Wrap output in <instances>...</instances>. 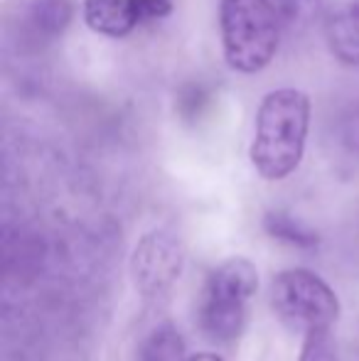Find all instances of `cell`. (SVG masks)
<instances>
[{
  "instance_id": "1",
  "label": "cell",
  "mask_w": 359,
  "mask_h": 361,
  "mask_svg": "<svg viewBox=\"0 0 359 361\" xmlns=\"http://www.w3.org/2000/svg\"><path fill=\"white\" fill-rule=\"evenodd\" d=\"M310 128V99L298 89H276L256 111L251 165L264 180H286L298 170Z\"/></svg>"
},
{
  "instance_id": "2",
  "label": "cell",
  "mask_w": 359,
  "mask_h": 361,
  "mask_svg": "<svg viewBox=\"0 0 359 361\" xmlns=\"http://www.w3.org/2000/svg\"><path fill=\"white\" fill-rule=\"evenodd\" d=\"M219 32L226 64L234 72L256 74L276 57L281 20L271 0H221Z\"/></svg>"
},
{
  "instance_id": "3",
  "label": "cell",
  "mask_w": 359,
  "mask_h": 361,
  "mask_svg": "<svg viewBox=\"0 0 359 361\" xmlns=\"http://www.w3.org/2000/svg\"><path fill=\"white\" fill-rule=\"evenodd\" d=\"M256 290L259 273L246 258H226L209 273L200 302V327L209 342L231 344L239 339Z\"/></svg>"
},
{
  "instance_id": "4",
  "label": "cell",
  "mask_w": 359,
  "mask_h": 361,
  "mask_svg": "<svg viewBox=\"0 0 359 361\" xmlns=\"http://www.w3.org/2000/svg\"><path fill=\"white\" fill-rule=\"evenodd\" d=\"M273 310L286 322L305 329H332L340 317V300L320 276L303 268L283 271L271 288Z\"/></svg>"
},
{
  "instance_id": "5",
  "label": "cell",
  "mask_w": 359,
  "mask_h": 361,
  "mask_svg": "<svg viewBox=\"0 0 359 361\" xmlns=\"http://www.w3.org/2000/svg\"><path fill=\"white\" fill-rule=\"evenodd\" d=\"M185 266V246L173 231L155 228L145 233L133 248L130 273L138 293L148 300L163 298L178 283Z\"/></svg>"
},
{
  "instance_id": "6",
  "label": "cell",
  "mask_w": 359,
  "mask_h": 361,
  "mask_svg": "<svg viewBox=\"0 0 359 361\" xmlns=\"http://www.w3.org/2000/svg\"><path fill=\"white\" fill-rule=\"evenodd\" d=\"M72 18V0H13L8 8V37L20 52H37L57 42Z\"/></svg>"
},
{
  "instance_id": "7",
  "label": "cell",
  "mask_w": 359,
  "mask_h": 361,
  "mask_svg": "<svg viewBox=\"0 0 359 361\" xmlns=\"http://www.w3.org/2000/svg\"><path fill=\"white\" fill-rule=\"evenodd\" d=\"M173 13V0H84V23L106 37H126L138 25Z\"/></svg>"
},
{
  "instance_id": "8",
  "label": "cell",
  "mask_w": 359,
  "mask_h": 361,
  "mask_svg": "<svg viewBox=\"0 0 359 361\" xmlns=\"http://www.w3.org/2000/svg\"><path fill=\"white\" fill-rule=\"evenodd\" d=\"M325 42L337 62L359 67V0H342L327 13Z\"/></svg>"
},
{
  "instance_id": "9",
  "label": "cell",
  "mask_w": 359,
  "mask_h": 361,
  "mask_svg": "<svg viewBox=\"0 0 359 361\" xmlns=\"http://www.w3.org/2000/svg\"><path fill=\"white\" fill-rule=\"evenodd\" d=\"M264 228L269 236L288 243V246L303 248V251H310V248H315L320 243V236L310 226H305V224L298 221L296 216L286 214V212H269L264 216Z\"/></svg>"
},
{
  "instance_id": "10",
  "label": "cell",
  "mask_w": 359,
  "mask_h": 361,
  "mask_svg": "<svg viewBox=\"0 0 359 361\" xmlns=\"http://www.w3.org/2000/svg\"><path fill=\"white\" fill-rule=\"evenodd\" d=\"M138 361H185V342L170 322L158 324L145 337L138 352Z\"/></svg>"
},
{
  "instance_id": "11",
  "label": "cell",
  "mask_w": 359,
  "mask_h": 361,
  "mask_svg": "<svg viewBox=\"0 0 359 361\" xmlns=\"http://www.w3.org/2000/svg\"><path fill=\"white\" fill-rule=\"evenodd\" d=\"M281 20V27L288 32H305L322 13L325 0H271Z\"/></svg>"
},
{
  "instance_id": "12",
  "label": "cell",
  "mask_w": 359,
  "mask_h": 361,
  "mask_svg": "<svg viewBox=\"0 0 359 361\" xmlns=\"http://www.w3.org/2000/svg\"><path fill=\"white\" fill-rule=\"evenodd\" d=\"M298 361H340L330 329H310L305 332L303 352Z\"/></svg>"
},
{
  "instance_id": "13",
  "label": "cell",
  "mask_w": 359,
  "mask_h": 361,
  "mask_svg": "<svg viewBox=\"0 0 359 361\" xmlns=\"http://www.w3.org/2000/svg\"><path fill=\"white\" fill-rule=\"evenodd\" d=\"M342 140L352 150H359V111H355V114L345 118V123H342Z\"/></svg>"
},
{
  "instance_id": "14",
  "label": "cell",
  "mask_w": 359,
  "mask_h": 361,
  "mask_svg": "<svg viewBox=\"0 0 359 361\" xmlns=\"http://www.w3.org/2000/svg\"><path fill=\"white\" fill-rule=\"evenodd\" d=\"M187 361H224L219 357V354L214 352H202V354H195V357H190Z\"/></svg>"
}]
</instances>
